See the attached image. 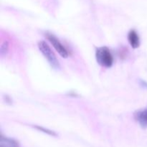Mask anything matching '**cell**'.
I'll list each match as a JSON object with an SVG mask.
<instances>
[{
	"mask_svg": "<svg viewBox=\"0 0 147 147\" xmlns=\"http://www.w3.org/2000/svg\"><path fill=\"white\" fill-rule=\"evenodd\" d=\"M96 60L98 64L105 68H110L114 63V57L109 47L106 46L97 47L96 50Z\"/></svg>",
	"mask_w": 147,
	"mask_h": 147,
	"instance_id": "obj_1",
	"label": "cell"
},
{
	"mask_svg": "<svg viewBox=\"0 0 147 147\" xmlns=\"http://www.w3.org/2000/svg\"><path fill=\"white\" fill-rule=\"evenodd\" d=\"M37 47L40 53L42 54L45 58L47 60L49 64L53 68L57 70L60 68V64L57 56L48 44L44 40H40L37 43Z\"/></svg>",
	"mask_w": 147,
	"mask_h": 147,
	"instance_id": "obj_2",
	"label": "cell"
},
{
	"mask_svg": "<svg viewBox=\"0 0 147 147\" xmlns=\"http://www.w3.org/2000/svg\"><path fill=\"white\" fill-rule=\"evenodd\" d=\"M45 38L47 39V41L52 45V46L54 47L55 50L57 52V53L62 57L67 58L68 57H70V52L55 34H53L51 32H47L45 33Z\"/></svg>",
	"mask_w": 147,
	"mask_h": 147,
	"instance_id": "obj_3",
	"label": "cell"
},
{
	"mask_svg": "<svg viewBox=\"0 0 147 147\" xmlns=\"http://www.w3.org/2000/svg\"><path fill=\"white\" fill-rule=\"evenodd\" d=\"M128 42L133 49H137L140 46V37L134 29H132L128 33Z\"/></svg>",
	"mask_w": 147,
	"mask_h": 147,
	"instance_id": "obj_4",
	"label": "cell"
},
{
	"mask_svg": "<svg viewBox=\"0 0 147 147\" xmlns=\"http://www.w3.org/2000/svg\"><path fill=\"white\" fill-rule=\"evenodd\" d=\"M134 116L140 126L143 129H146L147 127V109L137 111L134 113Z\"/></svg>",
	"mask_w": 147,
	"mask_h": 147,
	"instance_id": "obj_5",
	"label": "cell"
},
{
	"mask_svg": "<svg viewBox=\"0 0 147 147\" xmlns=\"http://www.w3.org/2000/svg\"><path fill=\"white\" fill-rule=\"evenodd\" d=\"M0 147H20V145L15 139L7 137L1 134L0 138Z\"/></svg>",
	"mask_w": 147,
	"mask_h": 147,
	"instance_id": "obj_6",
	"label": "cell"
},
{
	"mask_svg": "<svg viewBox=\"0 0 147 147\" xmlns=\"http://www.w3.org/2000/svg\"><path fill=\"white\" fill-rule=\"evenodd\" d=\"M9 50V42L7 40L1 41V45H0V55L1 57H4L8 53Z\"/></svg>",
	"mask_w": 147,
	"mask_h": 147,
	"instance_id": "obj_7",
	"label": "cell"
},
{
	"mask_svg": "<svg viewBox=\"0 0 147 147\" xmlns=\"http://www.w3.org/2000/svg\"><path fill=\"white\" fill-rule=\"evenodd\" d=\"M34 128H35L37 130L40 131L42 132V133L46 134H47V135H50V136H57V134H56L55 132L53 131H52V130H50V129H46V128L43 127V126H37V125H35V126H34Z\"/></svg>",
	"mask_w": 147,
	"mask_h": 147,
	"instance_id": "obj_8",
	"label": "cell"
},
{
	"mask_svg": "<svg viewBox=\"0 0 147 147\" xmlns=\"http://www.w3.org/2000/svg\"><path fill=\"white\" fill-rule=\"evenodd\" d=\"M119 56H120L121 58H123V57L126 58V50H121L120 51H119Z\"/></svg>",
	"mask_w": 147,
	"mask_h": 147,
	"instance_id": "obj_9",
	"label": "cell"
}]
</instances>
